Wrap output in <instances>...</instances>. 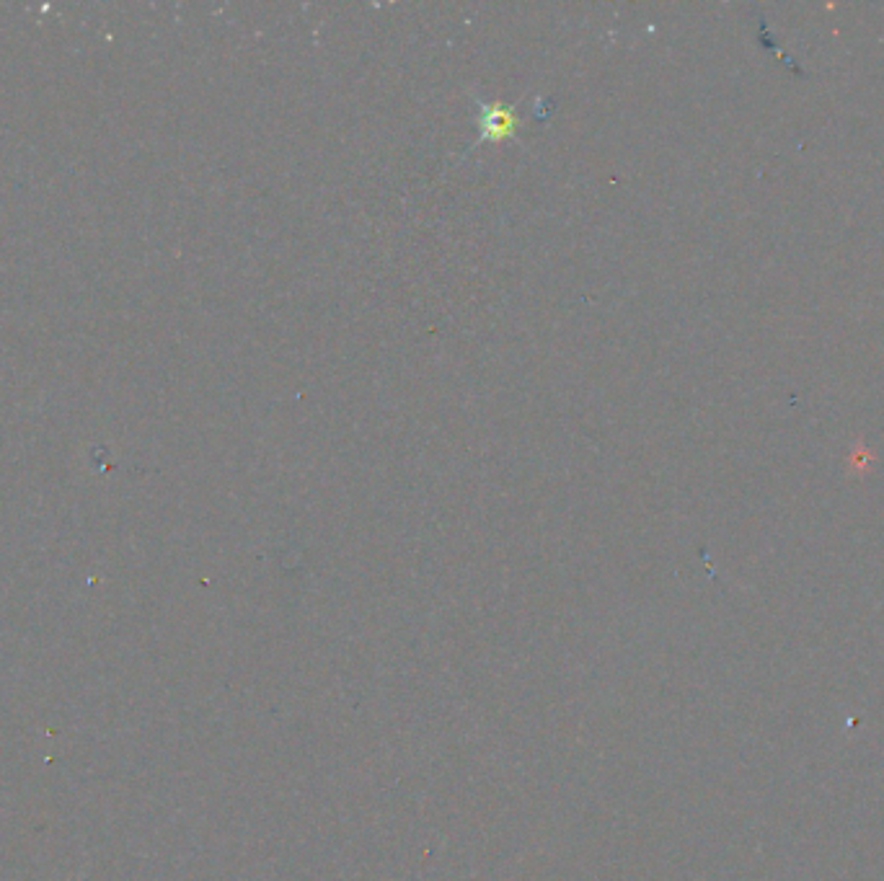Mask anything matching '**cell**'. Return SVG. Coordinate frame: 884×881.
I'll return each instance as SVG.
<instances>
[{"instance_id":"1","label":"cell","mask_w":884,"mask_h":881,"mask_svg":"<svg viewBox=\"0 0 884 881\" xmlns=\"http://www.w3.org/2000/svg\"><path fill=\"white\" fill-rule=\"evenodd\" d=\"M481 130L492 137V140H497V137H507L512 130H515V119H512V114L505 112V109H492L489 117L481 122Z\"/></svg>"}]
</instances>
